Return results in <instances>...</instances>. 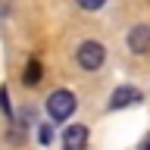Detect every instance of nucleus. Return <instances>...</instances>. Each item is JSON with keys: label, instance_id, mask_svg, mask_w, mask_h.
I'll list each match as a JSON object with an SVG mask.
<instances>
[{"label": "nucleus", "instance_id": "nucleus-5", "mask_svg": "<svg viewBox=\"0 0 150 150\" xmlns=\"http://www.w3.org/2000/svg\"><path fill=\"white\" fill-rule=\"evenodd\" d=\"M138 100H141V91H138V88L122 84V88H116V91H112L110 106H112V110H122V106H131V103H138Z\"/></svg>", "mask_w": 150, "mask_h": 150}, {"label": "nucleus", "instance_id": "nucleus-3", "mask_svg": "<svg viewBox=\"0 0 150 150\" xmlns=\"http://www.w3.org/2000/svg\"><path fill=\"white\" fill-rule=\"evenodd\" d=\"M63 147L66 150H84L88 147V128L84 125H69V128L63 131Z\"/></svg>", "mask_w": 150, "mask_h": 150}, {"label": "nucleus", "instance_id": "nucleus-1", "mask_svg": "<svg viewBox=\"0 0 150 150\" xmlns=\"http://www.w3.org/2000/svg\"><path fill=\"white\" fill-rule=\"evenodd\" d=\"M75 106H78V100H75L72 91H53L47 97V112H50L53 122H66L75 112Z\"/></svg>", "mask_w": 150, "mask_h": 150}, {"label": "nucleus", "instance_id": "nucleus-9", "mask_svg": "<svg viewBox=\"0 0 150 150\" xmlns=\"http://www.w3.org/2000/svg\"><path fill=\"white\" fill-rule=\"evenodd\" d=\"M0 110H3V116H13V110H9V97H6V88H0Z\"/></svg>", "mask_w": 150, "mask_h": 150}, {"label": "nucleus", "instance_id": "nucleus-4", "mask_svg": "<svg viewBox=\"0 0 150 150\" xmlns=\"http://www.w3.org/2000/svg\"><path fill=\"white\" fill-rule=\"evenodd\" d=\"M128 50L131 53H150V25H134L128 31Z\"/></svg>", "mask_w": 150, "mask_h": 150}, {"label": "nucleus", "instance_id": "nucleus-10", "mask_svg": "<svg viewBox=\"0 0 150 150\" xmlns=\"http://www.w3.org/2000/svg\"><path fill=\"white\" fill-rule=\"evenodd\" d=\"M138 150H150V131H147V138L141 141V147H138Z\"/></svg>", "mask_w": 150, "mask_h": 150}, {"label": "nucleus", "instance_id": "nucleus-8", "mask_svg": "<svg viewBox=\"0 0 150 150\" xmlns=\"http://www.w3.org/2000/svg\"><path fill=\"white\" fill-rule=\"evenodd\" d=\"M75 3H78L81 9H88V13H91V9H100L106 0H75Z\"/></svg>", "mask_w": 150, "mask_h": 150}, {"label": "nucleus", "instance_id": "nucleus-2", "mask_svg": "<svg viewBox=\"0 0 150 150\" xmlns=\"http://www.w3.org/2000/svg\"><path fill=\"white\" fill-rule=\"evenodd\" d=\"M75 59H78V66H81L84 72H97L103 66V59H106V47H103L100 41H84V44L75 50Z\"/></svg>", "mask_w": 150, "mask_h": 150}, {"label": "nucleus", "instance_id": "nucleus-7", "mask_svg": "<svg viewBox=\"0 0 150 150\" xmlns=\"http://www.w3.org/2000/svg\"><path fill=\"white\" fill-rule=\"evenodd\" d=\"M38 141H41L44 147H50V141H53V128H50V125H41V131H38Z\"/></svg>", "mask_w": 150, "mask_h": 150}, {"label": "nucleus", "instance_id": "nucleus-6", "mask_svg": "<svg viewBox=\"0 0 150 150\" xmlns=\"http://www.w3.org/2000/svg\"><path fill=\"white\" fill-rule=\"evenodd\" d=\"M41 81V63L38 59H31L28 63V69H25V84H38Z\"/></svg>", "mask_w": 150, "mask_h": 150}]
</instances>
